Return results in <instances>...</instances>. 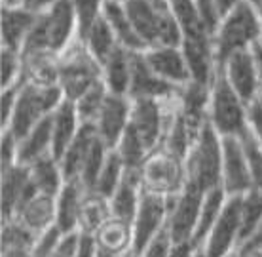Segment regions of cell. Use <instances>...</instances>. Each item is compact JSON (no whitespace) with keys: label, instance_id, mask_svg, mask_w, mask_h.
I'll return each mask as SVG.
<instances>
[{"label":"cell","instance_id":"obj_3","mask_svg":"<svg viewBox=\"0 0 262 257\" xmlns=\"http://www.w3.org/2000/svg\"><path fill=\"white\" fill-rule=\"evenodd\" d=\"M262 13L247 0H242L228 15H224L215 34L216 65L221 67L230 55L253 48L260 42Z\"/></svg>","mask_w":262,"mask_h":257},{"label":"cell","instance_id":"obj_56","mask_svg":"<svg viewBox=\"0 0 262 257\" xmlns=\"http://www.w3.org/2000/svg\"><path fill=\"white\" fill-rule=\"evenodd\" d=\"M2 6H21V0H2Z\"/></svg>","mask_w":262,"mask_h":257},{"label":"cell","instance_id":"obj_46","mask_svg":"<svg viewBox=\"0 0 262 257\" xmlns=\"http://www.w3.org/2000/svg\"><path fill=\"white\" fill-rule=\"evenodd\" d=\"M19 90H21V84L2 88V93H0V126L2 128H6L10 118H12L17 97H19Z\"/></svg>","mask_w":262,"mask_h":257},{"label":"cell","instance_id":"obj_1","mask_svg":"<svg viewBox=\"0 0 262 257\" xmlns=\"http://www.w3.org/2000/svg\"><path fill=\"white\" fill-rule=\"evenodd\" d=\"M78 38V17L71 0H59L50 10L38 13L27 36L21 55L55 53L61 55Z\"/></svg>","mask_w":262,"mask_h":257},{"label":"cell","instance_id":"obj_43","mask_svg":"<svg viewBox=\"0 0 262 257\" xmlns=\"http://www.w3.org/2000/svg\"><path fill=\"white\" fill-rule=\"evenodd\" d=\"M194 2H196L198 15H200L203 27L215 36L219 27H221V21H223V15L219 12L216 2L215 0H194Z\"/></svg>","mask_w":262,"mask_h":257},{"label":"cell","instance_id":"obj_32","mask_svg":"<svg viewBox=\"0 0 262 257\" xmlns=\"http://www.w3.org/2000/svg\"><path fill=\"white\" fill-rule=\"evenodd\" d=\"M80 40L85 44L88 52L92 53L93 57L101 63V67L111 60L112 53L116 52L118 48H122L118 44L116 36H114V33H112L111 25L106 23V19L103 17V15L88 29V33H85Z\"/></svg>","mask_w":262,"mask_h":257},{"label":"cell","instance_id":"obj_21","mask_svg":"<svg viewBox=\"0 0 262 257\" xmlns=\"http://www.w3.org/2000/svg\"><path fill=\"white\" fill-rule=\"evenodd\" d=\"M93 234H95L99 250L106 251L111 255L125 257L133 253L135 236H133V223L131 221L111 215Z\"/></svg>","mask_w":262,"mask_h":257},{"label":"cell","instance_id":"obj_37","mask_svg":"<svg viewBox=\"0 0 262 257\" xmlns=\"http://www.w3.org/2000/svg\"><path fill=\"white\" fill-rule=\"evenodd\" d=\"M106 95H108V90H106L105 82H101L74 101V107H76V112H78L82 124H95V120L99 118V114L103 111Z\"/></svg>","mask_w":262,"mask_h":257},{"label":"cell","instance_id":"obj_36","mask_svg":"<svg viewBox=\"0 0 262 257\" xmlns=\"http://www.w3.org/2000/svg\"><path fill=\"white\" fill-rule=\"evenodd\" d=\"M112 151L118 152V156L124 162L125 170L127 171H137L141 168V164L144 162L146 154H148V149L143 143V139L139 137L137 133L133 132L131 128H127V132L124 133V137L120 139V143L116 145V149Z\"/></svg>","mask_w":262,"mask_h":257},{"label":"cell","instance_id":"obj_64","mask_svg":"<svg viewBox=\"0 0 262 257\" xmlns=\"http://www.w3.org/2000/svg\"><path fill=\"white\" fill-rule=\"evenodd\" d=\"M53 257H57V255H53Z\"/></svg>","mask_w":262,"mask_h":257},{"label":"cell","instance_id":"obj_42","mask_svg":"<svg viewBox=\"0 0 262 257\" xmlns=\"http://www.w3.org/2000/svg\"><path fill=\"white\" fill-rule=\"evenodd\" d=\"M71 2L78 17V38H82L88 33V29L101 17L106 0H71Z\"/></svg>","mask_w":262,"mask_h":257},{"label":"cell","instance_id":"obj_62","mask_svg":"<svg viewBox=\"0 0 262 257\" xmlns=\"http://www.w3.org/2000/svg\"><path fill=\"white\" fill-rule=\"evenodd\" d=\"M258 44H260V46H262V34H260V42H258Z\"/></svg>","mask_w":262,"mask_h":257},{"label":"cell","instance_id":"obj_18","mask_svg":"<svg viewBox=\"0 0 262 257\" xmlns=\"http://www.w3.org/2000/svg\"><path fill=\"white\" fill-rule=\"evenodd\" d=\"M144 60L154 73L165 82L184 88L192 82V74L181 46H162L144 52Z\"/></svg>","mask_w":262,"mask_h":257},{"label":"cell","instance_id":"obj_2","mask_svg":"<svg viewBox=\"0 0 262 257\" xmlns=\"http://www.w3.org/2000/svg\"><path fill=\"white\" fill-rule=\"evenodd\" d=\"M125 12L146 50L162 46H181L183 33L167 4L148 0H124Z\"/></svg>","mask_w":262,"mask_h":257},{"label":"cell","instance_id":"obj_15","mask_svg":"<svg viewBox=\"0 0 262 257\" xmlns=\"http://www.w3.org/2000/svg\"><path fill=\"white\" fill-rule=\"evenodd\" d=\"M183 88L165 82L160 78L150 65L144 60V52H133L131 57V84H129V99L137 101V99H160V101H167V99L179 97Z\"/></svg>","mask_w":262,"mask_h":257},{"label":"cell","instance_id":"obj_11","mask_svg":"<svg viewBox=\"0 0 262 257\" xmlns=\"http://www.w3.org/2000/svg\"><path fill=\"white\" fill-rule=\"evenodd\" d=\"M239 196L228 198L223 213L202 244L203 257H230L239 246Z\"/></svg>","mask_w":262,"mask_h":257},{"label":"cell","instance_id":"obj_20","mask_svg":"<svg viewBox=\"0 0 262 257\" xmlns=\"http://www.w3.org/2000/svg\"><path fill=\"white\" fill-rule=\"evenodd\" d=\"M23 73L21 84L33 88H55L59 86V60L55 53H27L21 55Z\"/></svg>","mask_w":262,"mask_h":257},{"label":"cell","instance_id":"obj_33","mask_svg":"<svg viewBox=\"0 0 262 257\" xmlns=\"http://www.w3.org/2000/svg\"><path fill=\"white\" fill-rule=\"evenodd\" d=\"M226 200H228V196H226V192L223 191V187L205 192L202 211H200L198 229H196V234H194V244H196L198 248H202V244L205 242V238L209 236L213 225L216 223V219H219V215L223 213L224 206H226Z\"/></svg>","mask_w":262,"mask_h":257},{"label":"cell","instance_id":"obj_59","mask_svg":"<svg viewBox=\"0 0 262 257\" xmlns=\"http://www.w3.org/2000/svg\"><path fill=\"white\" fill-rule=\"evenodd\" d=\"M148 2H156V4H167L169 0H148Z\"/></svg>","mask_w":262,"mask_h":257},{"label":"cell","instance_id":"obj_61","mask_svg":"<svg viewBox=\"0 0 262 257\" xmlns=\"http://www.w3.org/2000/svg\"><path fill=\"white\" fill-rule=\"evenodd\" d=\"M125 257H135V255H133V253H129V255H125Z\"/></svg>","mask_w":262,"mask_h":257},{"label":"cell","instance_id":"obj_14","mask_svg":"<svg viewBox=\"0 0 262 257\" xmlns=\"http://www.w3.org/2000/svg\"><path fill=\"white\" fill-rule=\"evenodd\" d=\"M219 69L224 74V78L228 80V84L232 86V90L247 105H251L253 101H256L262 95V86L258 80L253 50H245V52H237L234 55H230Z\"/></svg>","mask_w":262,"mask_h":257},{"label":"cell","instance_id":"obj_58","mask_svg":"<svg viewBox=\"0 0 262 257\" xmlns=\"http://www.w3.org/2000/svg\"><path fill=\"white\" fill-rule=\"evenodd\" d=\"M234 257H262V251H255V253H245V255H234Z\"/></svg>","mask_w":262,"mask_h":257},{"label":"cell","instance_id":"obj_54","mask_svg":"<svg viewBox=\"0 0 262 257\" xmlns=\"http://www.w3.org/2000/svg\"><path fill=\"white\" fill-rule=\"evenodd\" d=\"M215 2H216V6H219L221 15L224 17V15H228V13L232 12V10H234L242 0H215Z\"/></svg>","mask_w":262,"mask_h":257},{"label":"cell","instance_id":"obj_9","mask_svg":"<svg viewBox=\"0 0 262 257\" xmlns=\"http://www.w3.org/2000/svg\"><path fill=\"white\" fill-rule=\"evenodd\" d=\"M177 112V97L160 101V99H137L131 101L129 128L143 139L148 151H154L164 143L167 130Z\"/></svg>","mask_w":262,"mask_h":257},{"label":"cell","instance_id":"obj_53","mask_svg":"<svg viewBox=\"0 0 262 257\" xmlns=\"http://www.w3.org/2000/svg\"><path fill=\"white\" fill-rule=\"evenodd\" d=\"M0 257H34L27 248H0Z\"/></svg>","mask_w":262,"mask_h":257},{"label":"cell","instance_id":"obj_28","mask_svg":"<svg viewBox=\"0 0 262 257\" xmlns=\"http://www.w3.org/2000/svg\"><path fill=\"white\" fill-rule=\"evenodd\" d=\"M141 198H143V189H141V183H139L137 171H125L122 183L118 185V189L112 192V196L108 198L111 213L114 218L125 219V221L133 223L139 206H141Z\"/></svg>","mask_w":262,"mask_h":257},{"label":"cell","instance_id":"obj_26","mask_svg":"<svg viewBox=\"0 0 262 257\" xmlns=\"http://www.w3.org/2000/svg\"><path fill=\"white\" fill-rule=\"evenodd\" d=\"M97 132L92 124H84L82 130L78 132L76 139L71 143V147L65 151V154L61 156V170L65 175V181L71 179H80V173L84 170L85 162L92 154L93 147L97 145Z\"/></svg>","mask_w":262,"mask_h":257},{"label":"cell","instance_id":"obj_16","mask_svg":"<svg viewBox=\"0 0 262 257\" xmlns=\"http://www.w3.org/2000/svg\"><path fill=\"white\" fill-rule=\"evenodd\" d=\"M131 120V99L125 95H114L108 93L106 101L103 105V111L95 120V132L97 137L103 141L106 149H116L120 139L124 137V133L129 128Z\"/></svg>","mask_w":262,"mask_h":257},{"label":"cell","instance_id":"obj_41","mask_svg":"<svg viewBox=\"0 0 262 257\" xmlns=\"http://www.w3.org/2000/svg\"><path fill=\"white\" fill-rule=\"evenodd\" d=\"M243 149L247 154V162H249V171H251V183H253V191H258L262 194V147L256 143V139L247 133L242 137Z\"/></svg>","mask_w":262,"mask_h":257},{"label":"cell","instance_id":"obj_17","mask_svg":"<svg viewBox=\"0 0 262 257\" xmlns=\"http://www.w3.org/2000/svg\"><path fill=\"white\" fill-rule=\"evenodd\" d=\"M31 171L23 164L0 170V202H2V221L12 219L29 198L36 194Z\"/></svg>","mask_w":262,"mask_h":257},{"label":"cell","instance_id":"obj_55","mask_svg":"<svg viewBox=\"0 0 262 257\" xmlns=\"http://www.w3.org/2000/svg\"><path fill=\"white\" fill-rule=\"evenodd\" d=\"M253 55H255L256 71H258V80H260V86H262V46L260 44H256V46L253 48Z\"/></svg>","mask_w":262,"mask_h":257},{"label":"cell","instance_id":"obj_13","mask_svg":"<svg viewBox=\"0 0 262 257\" xmlns=\"http://www.w3.org/2000/svg\"><path fill=\"white\" fill-rule=\"evenodd\" d=\"M223 191L228 198L243 196L253 191L242 137H223Z\"/></svg>","mask_w":262,"mask_h":257},{"label":"cell","instance_id":"obj_48","mask_svg":"<svg viewBox=\"0 0 262 257\" xmlns=\"http://www.w3.org/2000/svg\"><path fill=\"white\" fill-rule=\"evenodd\" d=\"M249 132L262 147V95L249 105Z\"/></svg>","mask_w":262,"mask_h":257},{"label":"cell","instance_id":"obj_49","mask_svg":"<svg viewBox=\"0 0 262 257\" xmlns=\"http://www.w3.org/2000/svg\"><path fill=\"white\" fill-rule=\"evenodd\" d=\"M97 255V240L93 232L78 231V248L76 257H95Z\"/></svg>","mask_w":262,"mask_h":257},{"label":"cell","instance_id":"obj_51","mask_svg":"<svg viewBox=\"0 0 262 257\" xmlns=\"http://www.w3.org/2000/svg\"><path fill=\"white\" fill-rule=\"evenodd\" d=\"M200 248L194 242H177L173 246L169 257H196Z\"/></svg>","mask_w":262,"mask_h":257},{"label":"cell","instance_id":"obj_47","mask_svg":"<svg viewBox=\"0 0 262 257\" xmlns=\"http://www.w3.org/2000/svg\"><path fill=\"white\" fill-rule=\"evenodd\" d=\"M173 246H175V242H173L171 234L167 232V229H165V231L162 232V234H158L137 257H169Z\"/></svg>","mask_w":262,"mask_h":257},{"label":"cell","instance_id":"obj_8","mask_svg":"<svg viewBox=\"0 0 262 257\" xmlns=\"http://www.w3.org/2000/svg\"><path fill=\"white\" fill-rule=\"evenodd\" d=\"M63 101H65V95H63L59 86L33 88V86L21 84L19 97H17L12 118H10L6 128H2V130L10 132L17 141H21L42 120H46L50 114H53Z\"/></svg>","mask_w":262,"mask_h":257},{"label":"cell","instance_id":"obj_12","mask_svg":"<svg viewBox=\"0 0 262 257\" xmlns=\"http://www.w3.org/2000/svg\"><path fill=\"white\" fill-rule=\"evenodd\" d=\"M167 215H169L167 198L152 196V194L143 192L141 206L133 219V236H135L133 255L137 257L158 234H162L167 229Z\"/></svg>","mask_w":262,"mask_h":257},{"label":"cell","instance_id":"obj_30","mask_svg":"<svg viewBox=\"0 0 262 257\" xmlns=\"http://www.w3.org/2000/svg\"><path fill=\"white\" fill-rule=\"evenodd\" d=\"M131 57H133V52L125 50V48H118L112 53L111 60L103 65V82H105L108 93L129 97Z\"/></svg>","mask_w":262,"mask_h":257},{"label":"cell","instance_id":"obj_4","mask_svg":"<svg viewBox=\"0 0 262 257\" xmlns=\"http://www.w3.org/2000/svg\"><path fill=\"white\" fill-rule=\"evenodd\" d=\"M139 183L144 194L160 198H175L188 183L186 160L164 145L150 151L137 170Z\"/></svg>","mask_w":262,"mask_h":257},{"label":"cell","instance_id":"obj_39","mask_svg":"<svg viewBox=\"0 0 262 257\" xmlns=\"http://www.w3.org/2000/svg\"><path fill=\"white\" fill-rule=\"evenodd\" d=\"M36 238L38 236L29 231L25 225H21L17 219L2 221L0 248H27V250H34Z\"/></svg>","mask_w":262,"mask_h":257},{"label":"cell","instance_id":"obj_31","mask_svg":"<svg viewBox=\"0 0 262 257\" xmlns=\"http://www.w3.org/2000/svg\"><path fill=\"white\" fill-rule=\"evenodd\" d=\"M27 168L31 171V179L40 194H48V196L59 194V191L65 185V175L61 170V162L53 154L36 160Z\"/></svg>","mask_w":262,"mask_h":257},{"label":"cell","instance_id":"obj_5","mask_svg":"<svg viewBox=\"0 0 262 257\" xmlns=\"http://www.w3.org/2000/svg\"><path fill=\"white\" fill-rule=\"evenodd\" d=\"M188 183L209 192L223 187V137L207 122L186 156Z\"/></svg>","mask_w":262,"mask_h":257},{"label":"cell","instance_id":"obj_50","mask_svg":"<svg viewBox=\"0 0 262 257\" xmlns=\"http://www.w3.org/2000/svg\"><path fill=\"white\" fill-rule=\"evenodd\" d=\"M76 248H78V231L63 232L55 255L57 257H76Z\"/></svg>","mask_w":262,"mask_h":257},{"label":"cell","instance_id":"obj_44","mask_svg":"<svg viewBox=\"0 0 262 257\" xmlns=\"http://www.w3.org/2000/svg\"><path fill=\"white\" fill-rule=\"evenodd\" d=\"M19 164V141L12 133L2 130L0 137V170Z\"/></svg>","mask_w":262,"mask_h":257},{"label":"cell","instance_id":"obj_63","mask_svg":"<svg viewBox=\"0 0 262 257\" xmlns=\"http://www.w3.org/2000/svg\"><path fill=\"white\" fill-rule=\"evenodd\" d=\"M230 257H234V255H230Z\"/></svg>","mask_w":262,"mask_h":257},{"label":"cell","instance_id":"obj_10","mask_svg":"<svg viewBox=\"0 0 262 257\" xmlns=\"http://www.w3.org/2000/svg\"><path fill=\"white\" fill-rule=\"evenodd\" d=\"M203 196L205 192L198 187L186 183L184 191L175 198H169V215H167V232L173 242H194V234L200 221Z\"/></svg>","mask_w":262,"mask_h":257},{"label":"cell","instance_id":"obj_25","mask_svg":"<svg viewBox=\"0 0 262 257\" xmlns=\"http://www.w3.org/2000/svg\"><path fill=\"white\" fill-rule=\"evenodd\" d=\"M12 219H17L36 236L50 231L52 227H55V196L36 192L33 198H29L25 204L21 206Z\"/></svg>","mask_w":262,"mask_h":257},{"label":"cell","instance_id":"obj_6","mask_svg":"<svg viewBox=\"0 0 262 257\" xmlns=\"http://www.w3.org/2000/svg\"><path fill=\"white\" fill-rule=\"evenodd\" d=\"M209 124L221 137H243L249 130V105L232 90L221 69L211 82Z\"/></svg>","mask_w":262,"mask_h":257},{"label":"cell","instance_id":"obj_19","mask_svg":"<svg viewBox=\"0 0 262 257\" xmlns=\"http://www.w3.org/2000/svg\"><path fill=\"white\" fill-rule=\"evenodd\" d=\"M209 101H211V86L190 82L181 90L177 97L179 114L186 122L188 130L194 137L200 135L205 124L209 122Z\"/></svg>","mask_w":262,"mask_h":257},{"label":"cell","instance_id":"obj_34","mask_svg":"<svg viewBox=\"0 0 262 257\" xmlns=\"http://www.w3.org/2000/svg\"><path fill=\"white\" fill-rule=\"evenodd\" d=\"M111 215L112 213L108 198H105L103 194H99L95 191H85L82 208H80L78 231L95 232Z\"/></svg>","mask_w":262,"mask_h":257},{"label":"cell","instance_id":"obj_52","mask_svg":"<svg viewBox=\"0 0 262 257\" xmlns=\"http://www.w3.org/2000/svg\"><path fill=\"white\" fill-rule=\"evenodd\" d=\"M59 0H21V6L27 8L29 12L33 13H42L50 10L53 4H57Z\"/></svg>","mask_w":262,"mask_h":257},{"label":"cell","instance_id":"obj_45","mask_svg":"<svg viewBox=\"0 0 262 257\" xmlns=\"http://www.w3.org/2000/svg\"><path fill=\"white\" fill-rule=\"evenodd\" d=\"M63 236V232L57 227H52L50 231L42 232L36 238V244H34L33 255L34 257H53L59 246V240Z\"/></svg>","mask_w":262,"mask_h":257},{"label":"cell","instance_id":"obj_7","mask_svg":"<svg viewBox=\"0 0 262 257\" xmlns=\"http://www.w3.org/2000/svg\"><path fill=\"white\" fill-rule=\"evenodd\" d=\"M103 82V67L92 53L88 52L85 44L76 38L59 60V88L67 101H76L93 86Z\"/></svg>","mask_w":262,"mask_h":257},{"label":"cell","instance_id":"obj_23","mask_svg":"<svg viewBox=\"0 0 262 257\" xmlns=\"http://www.w3.org/2000/svg\"><path fill=\"white\" fill-rule=\"evenodd\" d=\"M85 191L88 189L78 179H71V181H65L63 189L55 196V227L61 232L78 231L80 208H82Z\"/></svg>","mask_w":262,"mask_h":257},{"label":"cell","instance_id":"obj_24","mask_svg":"<svg viewBox=\"0 0 262 257\" xmlns=\"http://www.w3.org/2000/svg\"><path fill=\"white\" fill-rule=\"evenodd\" d=\"M82 120H80L76 107L72 101H63L55 112L52 114V141H53V156L61 160L65 151L71 147V143L76 139L78 132L82 130Z\"/></svg>","mask_w":262,"mask_h":257},{"label":"cell","instance_id":"obj_57","mask_svg":"<svg viewBox=\"0 0 262 257\" xmlns=\"http://www.w3.org/2000/svg\"><path fill=\"white\" fill-rule=\"evenodd\" d=\"M247 2H249V4H253V6H255L256 10L262 13V0H247Z\"/></svg>","mask_w":262,"mask_h":257},{"label":"cell","instance_id":"obj_22","mask_svg":"<svg viewBox=\"0 0 262 257\" xmlns=\"http://www.w3.org/2000/svg\"><path fill=\"white\" fill-rule=\"evenodd\" d=\"M36 17H38V13L29 12L23 6H2V38H0V48L21 52Z\"/></svg>","mask_w":262,"mask_h":257},{"label":"cell","instance_id":"obj_27","mask_svg":"<svg viewBox=\"0 0 262 257\" xmlns=\"http://www.w3.org/2000/svg\"><path fill=\"white\" fill-rule=\"evenodd\" d=\"M101 15L111 25L112 33H114L120 46L129 50V52H146V48L141 42L135 27L131 23L129 15L125 12L124 0H106Z\"/></svg>","mask_w":262,"mask_h":257},{"label":"cell","instance_id":"obj_35","mask_svg":"<svg viewBox=\"0 0 262 257\" xmlns=\"http://www.w3.org/2000/svg\"><path fill=\"white\" fill-rule=\"evenodd\" d=\"M262 227V194L258 191H249L239 196V242Z\"/></svg>","mask_w":262,"mask_h":257},{"label":"cell","instance_id":"obj_40","mask_svg":"<svg viewBox=\"0 0 262 257\" xmlns=\"http://www.w3.org/2000/svg\"><path fill=\"white\" fill-rule=\"evenodd\" d=\"M0 69H2V88L21 84V73H23L21 52L0 48Z\"/></svg>","mask_w":262,"mask_h":257},{"label":"cell","instance_id":"obj_29","mask_svg":"<svg viewBox=\"0 0 262 257\" xmlns=\"http://www.w3.org/2000/svg\"><path fill=\"white\" fill-rule=\"evenodd\" d=\"M53 154L52 141V114L42 120L19 141V164L31 166L36 160Z\"/></svg>","mask_w":262,"mask_h":257},{"label":"cell","instance_id":"obj_60","mask_svg":"<svg viewBox=\"0 0 262 257\" xmlns=\"http://www.w3.org/2000/svg\"><path fill=\"white\" fill-rule=\"evenodd\" d=\"M196 257H203V255H202V250L198 251V255H196Z\"/></svg>","mask_w":262,"mask_h":257},{"label":"cell","instance_id":"obj_38","mask_svg":"<svg viewBox=\"0 0 262 257\" xmlns=\"http://www.w3.org/2000/svg\"><path fill=\"white\" fill-rule=\"evenodd\" d=\"M125 171L127 170H125L122 159L118 156V152L111 151L108 156H106V162H105V166H103V171H101V175H99V179H97V185H95L93 191L99 192V194H103L105 198H111L112 192L116 191L118 185L122 183Z\"/></svg>","mask_w":262,"mask_h":257}]
</instances>
